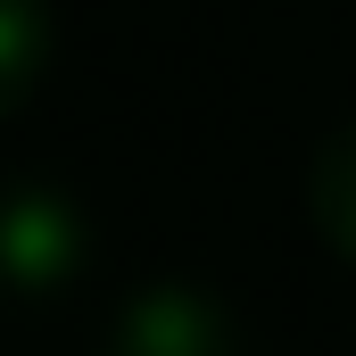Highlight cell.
<instances>
[{
	"label": "cell",
	"instance_id": "obj_4",
	"mask_svg": "<svg viewBox=\"0 0 356 356\" xmlns=\"http://www.w3.org/2000/svg\"><path fill=\"white\" fill-rule=\"evenodd\" d=\"M307 216H315V241L340 266H356V124H340L315 149V166H307Z\"/></svg>",
	"mask_w": 356,
	"mask_h": 356
},
{
	"label": "cell",
	"instance_id": "obj_1",
	"mask_svg": "<svg viewBox=\"0 0 356 356\" xmlns=\"http://www.w3.org/2000/svg\"><path fill=\"white\" fill-rule=\"evenodd\" d=\"M91 266V216L67 182L0 175V298H58Z\"/></svg>",
	"mask_w": 356,
	"mask_h": 356
},
{
	"label": "cell",
	"instance_id": "obj_3",
	"mask_svg": "<svg viewBox=\"0 0 356 356\" xmlns=\"http://www.w3.org/2000/svg\"><path fill=\"white\" fill-rule=\"evenodd\" d=\"M58 58V17L50 0H0V116H17Z\"/></svg>",
	"mask_w": 356,
	"mask_h": 356
},
{
	"label": "cell",
	"instance_id": "obj_2",
	"mask_svg": "<svg viewBox=\"0 0 356 356\" xmlns=\"http://www.w3.org/2000/svg\"><path fill=\"white\" fill-rule=\"evenodd\" d=\"M99 356H249V332L199 282H141L116 307Z\"/></svg>",
	"mask_w": 356,
	"mask_h": 356
}]
</instances>
